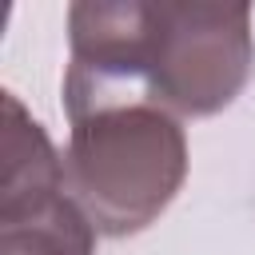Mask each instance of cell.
Masks as SVG:
<instances>
[{
  "label": "cell",
  "instance_id": "obj_1",
  "mask_svg": "<svg viewBox=\"0 0 255 255\" xmlns=\"http://www.w3.org/2000/svg\"><path fill=\"white\" fill-rule=\"evenodd\" d=\"M64 183L96 235L151 227L187 179L183 124L151 100H116L68 116Z\"/></svg>",
  "mask_w": 255,
  "mask_h": 255
},
{
  "label": "cell",
  "instance_id": "obj_2",
  "mask_svg": "<svg viewBox=\"0 0 255 255\" xmlns=\"http://www.w3.org/2000/svg\"><path fill=\"white\" fill-rule=\"evenodd\" d=\"M251 4H147L143 88L175 120L223 112L251 80Z\"/></svg>",
  "mask_w": 255,
  "mask_h": 255
},
{
  "label": "cell",
  "instance_id": "obj_3",
  "mask_svg": "<svg viewBox=\"0 0 255 255\" xmlns=\"http://www.w3.org/2000/svg\"><path fill=\"white\" fill-rule=\"evenodd\" d=\"M96 227L72 203L64 155L28 108L4 92L0 128V255H92Z\"/></svg>",
  "mask_w": 255,
  "mask_h": 255
}]
</instances>
